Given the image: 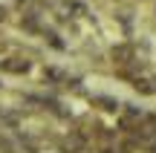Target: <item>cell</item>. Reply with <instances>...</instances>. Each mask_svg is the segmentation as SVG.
Returning a JSON list of instances; mask_svg holds the SVG:
<instances>
[{
	"label": "cell",
	"instance_id": "6da1fadb",
	"mask_svg": "<svg viewBox=\"0 0 156 153\" xmlns=\"http://www.w3.org/2000/svg\"><path fill=\"white\" fill-rule=\"evenodd\" d=\"M145 110L142 107H136V104H124L122 107V113L116 116V127H119V133H130L133 136L136 130H139V124L145 121Z\"/></svg>",
	"mask_w": 156,
	"mask_h": 153
},
{
	"label": "cell",
	"instance_id": "7a4b0ae2",
	"mask_svg": "<svg viewBox=\"0 0 156 153\" xmlns=\"http://www.w3.org/2000/svg\"><path fill=\"white\" fill-rule=\"evenodd\" d=\"M55 148H58V153H90V139L73 127V130H67L64 136H58Z\"/></svg>",
	"mask_w": 156,
	"mask_h": 153
},
{
	"label": "cell",
	"instance_id": "3957f363",
	"mask_svg": "<svg viewBox=\"0 0 156 153\" xmlns=\"http://www.w3.org/2000/svg\"><path fill=\"white\" fill-rule=\"evenodd\" d=\"M107 61L113 64V69L119 67H130L136 61V49H133V40H119L107 49Z\"/></svg>",
	"mask_w": 156,
	"mask_h": 153
},
{
	"label": "cell",
	"instance_id": "277c9868",
	"mask_svg": "<svg viewBox=\"0 0 156 153\" xmlns=\"http://www.w3.org/2000/svg\"><path fill=\"white\" fill-rule=\"evenodd\" d=\"M0 72H9V75H29V72H32V61H29L23 52H20V55H6Z\"/></svg>",
	"mask_w": 156,
	"mask_h": 153
},
{
	"label": "cell",
	"instance_id": "5b68a950",
	"mask_svg": "<svg viewBox=\"0 0 156 153\" xmlns=\"http://www.w3.org/2000/svg\"><path fill=\"white\" fill-rule=\"evenodd\" d=\"M90 104H93L98 113H113V116H119L122 107H124L116 96H107V92H95V96H90Z\"/></svg>",
	"mask_w": 156,
	"mask_h": 153
},
{
	"label": "cell",
	"instance_id": "8992f818",
	"mask_svg": "<svg viewBox=\"0 0 156 153\" xmlns=\"http://www.w3.org/2000/svg\"><path fill=\"white\" fill-rule=\"evenodd\" d=\"M130 87H133V92H136V96H145V98L156 96V84H153V75H136V78L130 81Z\"/></svg>",
	"mask_w": 156,
	"mask_h": 153
},
{
	"label": "cell",
	"instance_id": "52a82bcc",
	"mask_svg": "<svg viewBox=\"0 0 156 153\" xmlns=\"http://www.w3.org/2000/svg\"><path fill=\"white\" fill-rule=\"evenodd\" d=\"M41 38H44V43L49 46V49H55V52H67V40H64L61 35H58V29H52V26H44Z\"/></svg>",
	"mask_w": 156,
	"mask_h": 153
},
{
	"label": "cell",
	"instance_id": "ba28073f",
	"mask_svg": "<svg viewBox=\"0 0 156 153\" xmlns=\"http://www.w3.org/2000/svg\"><path fill=\"white\" fill-rule=\"evenodd\" d=\"M0 153H20V136L12 130H0Z\"/></svg>",
	"mask_w": 156,
	"mask_h": 153
},
{
	"label": "cell",
	"instance_id": "9c48e42d",
	"mask_svg": "<svg viewBox=\"0 0 156 153\" xmlns=\"http://www.w3.org/2000/svg\"><path fill=\"white\" fill-rule=\"evenodd\" d=\"M6 20H9V6L0 3V23H6Z\"/></svg>",
	"mask_w": 156,
	"mask_h": 153
},
{
	"label": "cell",
	"instance_id": "30bf717a",
	"mask_svg": "<svg viewBox=\"0 0 156 153\" xmlns=\"http://www.w3.org/2000/svg\"><path fill=\"white\" fill-rule=\"evenodd\" d=\"M0 92H3V84H0Z\"/></svg>",
	"mask_w": 156,
	"mask_h": 153
},
{
	"label": "cell",
	"instance_id": "8fae6325",
	"mask_svg": "<svg viewBox=\"0 0 156 153\" xmlns=\"http://www.w3.org/2000/svg\"><path fill=\"white\" fill-rule=\"evenodd\" d=\"M87 3H90V0H87Z\"/></svg>",
	"mask_w": 156,
	"mask_h": 153
}]
</instances>
